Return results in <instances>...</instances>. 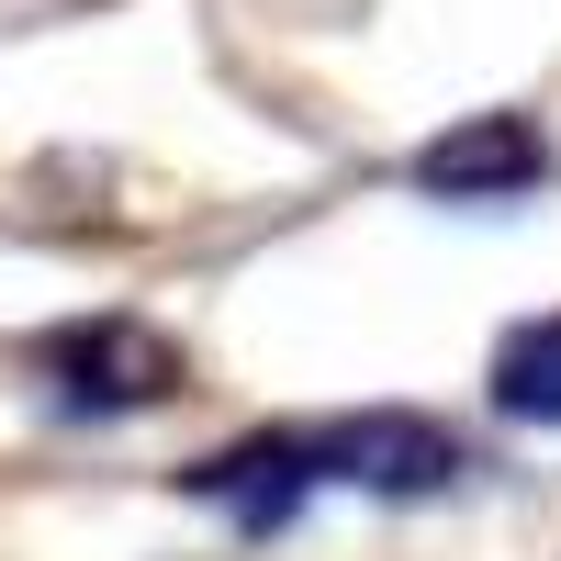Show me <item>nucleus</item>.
<instances>
[{"label": "nucleus", "mask_w": 561, "mask_h": 561, "mask_svg": "<svg viewBox=\"0 0 561 561\" xmlns=\"http://www.w3.org/2000/svg\"><path fill=\"white\" fill-rule=\"evenodd\" d=\"M34 382L57 415H147V404L180 393V348L135 314H79L34 348Z\"/></svg>", "instance_id": "obj_1"}, {"label": "nucleus", "mask_w": 561, "mask_h": 561, "mask_svg": "<svg viewBox=\"0 0 561 561\" xmlns=\"http://www.w3.org/2000/svg\"><path fill=\"white\" fill-rule=\"evenodd\" d=\"M539 180H550V147L517 113H483L415 158V192H438V203H505V192H539Z\"/></svg>", "instance_id": "obj_3"}, {"label": "nucleus", "mask_w": 561, "mask_h": 561, "mask_svg": "<svg viewBox=\"0 0 561 561\" xmlns=\"http://www.w3.org/2000/svg\"><path fill=\"white\" fill-rule=\"evenodd\" d=\"M314 483H359V494H449L460 483V438L438 415H337V427H304Z\"/></svg>", "instance_id": "obj_2"}, {"label": "nucleus", "mask_w": 561, "mask_h": 561, "mask_svg": "<svg viewBox=\"0 0 561 561\" xmlns=\"http://www.w3.org/2000/svg\"><path fill=\"white\" fill-rule=\"evenodd\" d=\"M192 494H203V505H225L237 528H280V517L314 494V449H304V438H248V449L203 460Z\"/></svg>", "instance_id": "obj_4"}, {"label": "nucleus", "mask_w": 561, "mask_h": 561, "mask_svg": "<svg viewBox=\"0 0 561 561\" xmlns=\"http://www.w3.org/2000/svg\"><path fill=\"white\" fill-rule=\"evenodd\" d=\"M494 404L517 415V427H561V314L505 325V348H494Z\"/></svg>", "instance_id": "obj_5"}]
</instances>
